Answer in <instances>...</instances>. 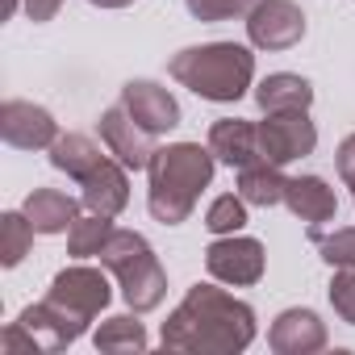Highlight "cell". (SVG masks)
Returning a JSON list of instances; mask_svg holds the SVG:
<instances>
[{
	"instance_id": "obj_1",
	"label": "cell",
	"mask_w": 355,
	"mask_h": 355,
	"mask_svg": "<svg viewBox=\"0 0 355 355\" xmlns=\"http://www.w3.org/2000/svg\"><path fill=\"white\" fill-rule=\"evenodd\" d=\"M255 309L218 284H193L163 322L159 343L184 355H239L255 343Z\"/></svg>"
},
{
	"instance_id": "obj_2",
	"label": "cell",
	"mask_w": 355,
	"mask_h": 355,
	"mask_svg": "<svg viewBox=\"0 0 355 355\" xmlns=\"http://www.w3.org/2000/svg\"><path fill=\"white\" fill-rule=\"evenodd\" d=\"M214 150L201 146V142H171V146H159L150 155V189H146V205H150V218L163 222V226H180L193 218L201 193L214 184Z\"/></svg>"
},
{
	"instance_id": "obj_3",
	"label": "cell",
	"mask_w": 355,
	"mask_h": 355,
	"mask_svg": "<svg viewBox=\"0 0 355 355\" xmlns=\"http://www.w3.org/2000/svg\"><path fill=\"white\" fill-rule=\"evenodd\" d=\"M167 76L175 84H184L201 101L214 105H234L247 96L255 80V55L251 46L239 42H205V46H184L180 55H171Z\"/></svg>"
},
{
	"instance_id": "obj_4",
	"label": "cell",
	"mask_w": 355,
	"mask_h": 355,
	"mask_svg": "<svg viewBox=\"0 0 355 355\" xmlns=\"http://www.w3.org/2000/svg\"><path fill=\"white\" fill-rule=\"evenodd\" d=\"M101 268H109L121 284V297L134 313H150L167 297V272L155 255V247L138 230H113L109 243L101 247Z\"/></svg>"
},
{
	"instance_id": "obj_5",
	"label": "cell",
	"mask_w": 355,
	"mask_h": 355,
	"mask_svg": "<svg viewBox=\"0 0 355 355\" xmlns=\"http://www.w3.org/2000/svg\"><path fill=\"white\" fill-rule=\"evenodd\" d=\"M105 272H109V268H105ZM105 272H101V268H88V263H71V268L55 272V280H51V288H46V305L67 322V330H71L76 338L96 322V313H101V309L109 305V297H113Z\"/></svg>"
},
{
	"instance_id": "obj_6",
	"label": "cell",
	"mask_w": 355,
	"mask_h": 355,
	"mask_svg": "<svg viewBox=\"0 0 355 355\" xmlns=\"http://www.w3.org/2000/svg\"><path fill=\"white\" fill-rule=\"evenodd\" d=\"M205 268H209V276L222 280V284L251 288V284L263 280L268 255H263V243H259V239H247V234H218V239L205 247Z\"/></svg>"
},
{
	"instance_id": "obj_7",
	"label": "cell",
	"mask_w": 355,
	"mask_h": 355,
	"mask_svg": "<svg viewBox=\"0 0 355 355\" xmlns=\"http://www.w3.org/2000/svg\"><path fill=\"white\" fill-rule=\"evenodd\" d=\"M318 146V125L309 121V109H288V113H268L259 121V155L276 167L313 155Z\"/></svg>"
},
{
	"instance_id": "obj_8",
	"label": "cell",
	"mask_w": 355,
	"mask_h": 355,
	"mask_svg": "<svg viewBox=\"0 0 355 355\" xmlns=\"http://www.w3.org/2000/svg\"><path fill=\"white\" fill-rule=\"evenodd\" d=\"M247 38L255 51H293L305 38V13L293 0H259L247 13Z\"/></svg>"
},
{
	"instance_id": "obj_9",
	"label": "cell",
	"mask_w": 355,
	"mask_h": 355,
	"mask_svg": "<svg viewBox=\"0 0 355 355\" xmlns=\"http://www.w3.org/2000/svg\"><path fill=\"white\" fill-rule=\"evenodd\" d=\"M0 138L17 150H51L59 138V121L51 109L34 101H5L0 105Z\"/></svg>"
},
{
	"instance_id": "obj_10",
	"label": "cell",
	"mask_w": 355,
	"mask_h": 355,
	"mask_svg": "<svg viewBox=\"0 0 355 355\" xmlns=\"http://www.w3.org/2000/svg\"><path fill=\"white\" fill-rule=\"evenodd\" d=\"M101 142L109 146V155L113 159H121L130 171H142V167H150V155L159 150L150 138L155 134H146L130 113H125V105H113V109H105L101 113Z\"/></svg>"
},
{
	"instance_id": "obj_11",
	"label": "cell",
	"mask_w": 355,
	"mask_h": 355,
	"mask_svg": "<svg viewBox=\"0 0 355 355\" xmlns=\"http://www.w3.org/2000/svg\"><path fill=\"white\" fill-rule=\"evenodd\" d=\"M121 105L146 134H167V130L180 125V105L155 80H130L121 88Z\"/></svg>"
},
{
	"instance_id": "obj_12",
	"label": "cell",
	"mask_w": 355,
	"mask_h": 355,
	"mask_svg": "<svg viewBox=\"0 0 355 355\" xmlns=\"http://www.w3.org/2000/svg\"><path fill=\"white\" fill-rule=\"evenodd\" d=\"M125 163L105 155L96 171H88L80 180V205L88 214H105V218H117L125 205H130V180H125Z\"/></svg>"
},
{
	"instance_id": "obj_13",
	"label": "cell",
	"mask_w": 355,
	"mask_h": 355,
	"mask_svg": "<svg viewBox=\"0 0 355 355\" xmlns=\"http://www.w3.org/2000/svg\"><path fill=\"white\" fill-rule=\"evenodd\" d=\"M326 322L313 313V309H284L276 322H272V330H268V347L276 351V355H313V351H322L326 347Z\"/></svg>"
},
{
	"instance_id": "obj_14",
	"label": "cell",
	"mask_w": 355,
	"mask_h": 355,
	"mask_svg": "<svg viewBox=\"0 0 355 355\" xmlns=\"http://www.w3.org/2000/svg\"><path fill=\"white\" fill-rule=\"evenodd\" d=\"M209 150L218 163L226 167H247V163H259V125L255 121H243V117H222L209 125Z\"/></svg>"
},
{
	"instance_id": "obj_15",
	"label": "cell",
	"mask_w": 355,
	"mask_h": 355,
	"mask_svg": "<svg viewBox=\"0 0 355 355\" xmlns=\"http://www.w3.org/2000/svg\"><path fill=\"white\" fill-rule=\"evenodd\" d=\"M284 205L293 218H301L309 226L334 222V214H338V197L322 175H293V180H284Z\"/></svg>"
},
{
	"instance_id": "obj_16",
	"label": "cell",
	"mask_w": 355,
	"mask_h": 355,
	"mask_svg": "<svg viewBox=\"0 0 355 355\" xmlns=\"http://www.w3.org/2000/svg\"><path fill=\"white\" fill-rule=\"evenodd\" d=\"M21 214L30 218V226H34L38 234H67L71 222L80 218V205H76L67 193H59V189H34V193L26 197Z\"/></svg>"
},
{
	"instance_id": "obj_17",
	"label": "cell",
	"mask_w": 355,
	"mask_h": 355,
	"mask_svg": "<svg viewBox=\"0 0 355 355\" xmlns=\"http://www.w3.org/2000/svg\"><path fill=\"white\" fill-rule=\"evenodd\" d=\"M255 105L263 113H288V109H309L313 105V84L305 76L293 71H276L268 80H259L255 88Z\"/></svg>"
},
{
	"instance_id": "obj_18",
	"label": "cell",
	"mask_w": 355,
	"mask_h": 355,
	"mask_svg": "<svg viewBox=\"0 0 355 355\" xmlns=\"http://www.w3.org/2000/svg\"><path fill=\"white\" fill-rule=\"evenodd\" d=\"M284 180L276 163L259 159V163H247L239 167V197L247 205H259V209H272V205H284Z\"/></svg>"
},
{
	"instance_id": "obj_19",
	"label": "cell",
	"mask_w": 355,
	"mask_h": 355,
	"mask_svg": "<svg viewBox=\"0 0 355 355\" xmlns=\"http://www.w3.org/2000/svg\"><path fill=\"white\" fill-rule=\"evenodd\" d=\"M17 326L30 334L34 351H63V347H71V343H76V334L67 330V322H63L46 301L26 305V309L17 313Z\"/></svg>"
},
{
	"instance_id": "obj_20",
	"label": "cell",
	"mask_w": 355,
	"mask_h": 355,
	"mask_svg": "<svg viewBox=\"0 0 355 355\" xmlns=\"http://www.w3.org/2000/svg\"><path fill=\"white\" fill-rule=\"evenodd\" d=\"M101 146L88 138V134H59L55 138V146H51V167L55 171H63V175H71V180L80 184L88 171H96L101 167Z\"/></svg>"
},
{
	"instance_id": "obj_21",
	"label": "cell",
	"mask_w": 355,
	"mask_h": 355,
	"mask_svg": "<svg viewBox=\"0 0 355 355\" xmlns=\"http://www.w3.org/2000/svg\"><path fill=\"white\" fill-rule=\"evenodd\" d=\"M113 230H117V226H113V218H105V214H84V218H76L71 230H67V255H76V259H96Z\"/></svg>"
},
{
	"instance_id": "obj_22",
	"label": "cell",
	"mask_w": 355,
	"mask_h": 355,
	"mask_svg": "<svg viewBox=\"0 0 355 355\" xmlns=\"http://www.w3.org/2000/svg\"><path fill=\"white\" fill-rule=\"evenodd\" d=\"M92 343H96V351H142L146 330H142V322L134 313H113V318H105L96 326Z\"/></svg>"
},
{
	"instance_id": "obj_23",
	"label": "cell",
	"mask_w": 355,
	"mask_h": 355,
	"mask_svg": "<svg viewBox=\"0 0 355 355\" xmlns=\"http://www.w3.org/2000/svg\"><path fill=\"white\" fill-rule=\"evenodd\" d=\"M309 243L330 268H355V226H338V230L309 226Z\"/></svg>"
},
{
	"instance_id": "obj_24",
	"label": "cell",
	"mask_w": 355,
	"mask_h": 355,
	"mask_svg": "<svg viewBox=\"0 0 355 355\" xmlns=\"http://www.w3.org/2000/svg\"><path fill=\"white\" fill-rule=\"evenodd\" d=\"M0 234H5V247H0V263H5V268H17V263L30 255L38 230L30 226L26 214H5V218H0Z\"/></svg>"
},
{
	"instance_id": "obj_25",
	"label": "cell",
	"mask_w": 355,
	"mask_h": 355,
	"mask_svg": "<svg viewBox=\"0 0 355 355\" xmlns=\"http://www.w3.org/2000/svg\"><path fill=\"white\" fill-rule=\"evenodd\" d=\"M205 226H209V234H239V230L247 226V201L234 197V193L218 197V201L205 209Z\"/></svg>"
},
{
	"instance_id": "obj_26",
	"label": "cell",
	"mask_w": 355,
	"mask_h": 355,
	"mask_svg": "<svg viewBox=\"0 0 355 355\" xmlns=\"http://www.w3.org/2000/svg\"><path fill=\"white\" fill-rule=\"evenodd\" d=\"M259 0H184V9L197 21H230V17H247Z\"/></svg>"
},
{
	"instance_id": "obj_27",
	"label": "cell",
	"mask_w": 355,
	"mask_h": 355,
	"mask_svg": "<svg viewBox=\"0 0 355 355\" xmlns=\"http://www.w3.org/2000/svg\"><path fill=\"white\" fill-rule=\"evenodd\" d=\"M330 305H334V313H338L347 326H355V268H334Z\"/></svg>"
},
{
	"instance_id": "obj_28",
	"label": "cell",
	"mask_w": 355,
	"mask_h": 355,
	"mask_svg": "<svg viewBox=\"0 0 355 355\" xmlns=\"http://www.w3.org/2000/svg\"><path fill=\"white\" fill-rule=\"evenodd\" d=\"M334 167H338V175H343V184L355 189V134H347V138L338 142V150H334Z\"/></svg>"
},
{
	"instance_id": "obj_29",
	"label": "cell",
	"mask_w": 355,
	"mask_h": 355,
	"mask_svg": "<svg viewBox=\"0 0 355 355\" xmlns=\"http://www.w3.org/2000/svg\"><path fill=\"white\" fill-rule=\"evenodd\" d=\"M21 9L30 13V21H55V13L63 9V0H21Z\"/></svg>"
},
{
	"instance_id": "obj_30",
	"label": "cell",
	"mask_w": 355,
	"mask_h": 355,
	"mask_svg": "<svg viewBox=\"0 0 355 355\" xmlns=\"http://www.w3.org/2000/svg\"><path fill=\"white\" fill-rule=\"evenodd\" d=\"M88 5H96V9H125V5H134V0H88Z\"/></svg>"
},
{
	"instance_id": "obj_31",
	"label": "cell",
	"mask_w": 355,
	"mask_h": 355,
	"mask_svg": "<svg viewBox=\"0 0 355 355\" xmlns=\"http://www.w3.org/2000/svg\"><path fill=\"white\" fill-rule=\"evenodd\" d=\"M351 197H355V189H351Z\"/></svg>"
}]
</instances>
